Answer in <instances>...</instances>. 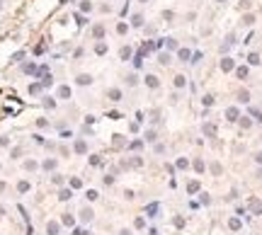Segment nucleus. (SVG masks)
<instances>
[{
    "label": "nucleus",
    "instance_id": "obj_1",
    "mask_svg": "<svg viewBox=\"0 0 262 235\" xmlns=\"http://www.w3.org/2000/svg\"><path fill=\"white\" fill-rule=\"evenodd\" d=\"M73 150H75V153H80V155H83V153H88V143H85V141H83V138H78V141H75V143H73Z\"/></svg>",
    "mask_w": 262,
    "mask_h": 235
},
{
    "label": "nucleus",
    "instance_id": "obj_2",
    "mask_svg": "<svg viewBox=\"0 0 262 235\" xmlns=\"http://www.w3.org/2000/svg\"><path fill=\"white\" fill-rule=\"evenodd\" d=\"M58 230H61V226H58L56 221H49V223H46V233L49 235H58Z\"/></svg>",
    "mask_w": 262,
    "mask_h": 235
},
{
    "label": "nucleus",
    "instance_id": "obj_3",
    "mask_svg": "<svg viewBox=\"0 0 262 235\" xmlns=\"http://www.w3.org/2000/svg\"><path fill=\"white\" fill-rule=\"evenodd\" d=\"M75 83L85 87V85H90V83H92V75H85V73H83V75H78V78H75Z\"/></svg>",
    "mask_w": 262,
    "mask_h": 235
},
{
    "label": "nucleus",
    "instance_id": "obj_4",
    "mask_svg": "<svg viewBox=\"0 0 262 235\" xmlns=\"http://www.w3.org/2000/svg\"><path fill=\"white\" fill-rule=\"evenodd\" d=\"M92 216H95V213H92L90 208H83V211H80V221H83V223H90Z\"/></svg>",
    "mask_w": 262,
    "mask_h": 235
},
{
    "label": "nucleus",
    "instance_id": "obj_5",
    "mask_svg": "<svg viewBox=\"0 0 262 235\" xmlns=\"http://www.w3.org/2000/svg\"><path fill=\"white\" fill-rule=\"evenodd\" d=\"M107 95H109V100H112V102H119V100H122V90H119V87H112Z\"/></svg>",
    "mask_w": 262,
    "mask_h": 235
},
{
    "label": "nucleus",
    "instance_id": "obj_6",
    "mask_svg": "<svg viewBox=\"0 0 262 235\" xmlns=\"http://www.w3.org/2000/svg\"><path fill=\"white\" fill-rule=\"evenodd\" d=\"M226 116H228V121H238V109H235V107H228V109H226Z\"/></svg>",
    "mask_w": 262,
    "mask_h": 235
},
{
    "label": "nucleus",
    "instance_id": "obj_7",
    "mask_svg": "<svg viewBox=\"0 0 262 235\" xmlns=\"http://www.w3.org/2000/svg\"><path fill=\"white\" fill-rule=\"evenodd\" d=\"M146 85H148V87H153V90H155V87H158V85H160V83H158V78H155V75H146Z\"/></svg>",
    "mask_w": 262,
    "mask_h": 235
},
{
    "label": "nucleus",
    "instance_id": "obj_8",
    "mask_svg": "<svg viewBox=\"0 0 262 235\" xmlns=\"http://www.w3.org/2000/svg\"><path fill=\"white\" fill-rule=\"evenodd\" d=\"M58 97H61V100H68V97H70V87H58Z\"/></svg>",
    "mask_w": 262,
    "mask_h": 235
},
{
    "label": "nucleus",
    "instance_id": "obj_9",
    "mask_svg": "<svg viewBox=\"0 0 262 235\" xmlns=\"http://www.w3.org/2000/svg\"><path fill=\"white\" fill-rule=\"evenodd\" d=\"M112 145H114V148H124V136H114Z\"/></svg>",
    "mask_w": 262,
    "mask_h": 235
},
{
    "label": "nucleus",
    "instance_id": "obj_10",
    "mask_svg": "<svg viewBox=\"0 0 262 235\" xmlns=\"http://www.w3.org/2000/svg\"><path fill=\"white\" fill-rule=\"evenodd\" d=\"M131 24H133V27H141V24H143V17H141V15H133V17H131Z\"/></svg>",
    "mask_w": 262,
    "mask_h": 235
},
{
    "label": "nucleus",
    "instance_id": "obj_11",
    "mask_svg": "<svg viewBox=\"0 0 262 235\" xmlns=\"http://www.w3.org/2000/svg\"><path fill=\"white\" fill-rule=\"evenodd\" d=\"M68 184H70V189H80V187H83V182H80L78 177H73V179H70Z\"/></svg>",
    "mask_w": 262,
    "mask_h": 235
},
{
    "label": "nucleus",
    "instance_id": "obj_12",
    "mask_svg": "<svg viewBox=\"0 0 262 235\" xmlns=\"http://www.w3.org/2000/svg\"><path fill=\"white\" fill-rule=\"evenodd\" d=\"M185 80H187L185 75H177V78H175V87H185Z\"/></svg>",
    "mask_w": 262,
    "mask_h": 235
},
{
    "label": "nucleus",
    "instance_id": "obj_13",
    "mask_svg": "<svg viewBox=\"0 0 262 235\" xmlns=\"http://www.w3.org/2000/svg\"><path fill=\"white\" fill-rule=\"evenodd\" d=\"M196 189H199V182H189V184H187V192H189V194H194Z\"/></svg>",
    "mask_w": 262,
    "mask_h": 235
},
{
    "label": "nucleus",
    "instance_id": "obj_14",
    "mask_svg": "<svg viewBox=\"0 0 262 235\" xmlns=\"http://www.w3.org/2000/svg\"><path fill=\"white\" fill-rule=\"evenodd\" d=\"M221 68H223V70H230V68H233V61H230V58H223Z\"/></svg>",
    "mask_w": 262,
    "mask_h": 235
},
{
    "label": "nucleus",
    "instance_id": "obj_15",
    "mask_svg": "<svg viewBox=\"0 0 262 235\" xmlns=\"http://www.w3.org/2000/svg\"><path fill=\"white\" fill-rule=\"evenodd\" d=\"M248 100H250V95H248L245 90H243V92H238V102H248Z\"/></svg>",
    "mask_w": 262,
    "mask_h": 235
},
{
    "label": "nucleus",
    "instance_id": "obj_16",
    "mask_svg": "<svg viewBox=\"0 0 262 235\" xmlns=\"http://www.w3.org/2000/svg\"><path fill=\"white\" fill-rule=\"evenodd\" d=\"M58 199H61V201H68V199H70V192H68V189H63V192L58 194Z\"/></svg>",
    "mask_w": 262,
    "mask_h": 235
},
{
    "label": "nucleus",
    "instance_id": "obj_17",
    "mask_svg": "<svg viewBox=\"0 0 262 235\" xmlns=\"http://www.w3.org/2000/svg\"><path fill=\"white\" fill-rule=\"evenodd\" d=\"M80 7H83V12H90V10H92V2H88V0H83V5H80Z\"/></svg>",
    "mask_w": 262,
    "mask_h": 235
},
{
    "label": "nucleus",
    "instance_id": "obj_18",
    "mask_svg": "<svg viewBox=\"0 0 262 235\" xmlns=\"http://www.w3.org/2000/svg\"><path fill=\"white\" fill-rule=\"evenodd\" d=\"M230 228H233V230H238V228H240V221H238V218H230V223H228Z\"/></svg>",
    "mask_w": 262,
    "mask_h": 235
},
{
    "label": "nucleus",
    "instance_id": "obj_19",
    "mask_svg": "<svg viewBox=\"0 0 262 235\" xmlns=\"http://www.w3.org/2000/svg\"><path fill=\"white\" fill-rule=\"evenodd\" d=\"M204 134L214 136V134H216V129H214V126H211V124H206V126H204Z\"/></svg>",
    "mask_w": 262,
    "mask_h": 235
},
{
    "label": "nucleus",
    "instance_id": "obj_20",
    "mask_svg": "<svg viewBox=\"0 0 262 235\" xmlns=\"http://www.w3.org/2000/svg\"><path fill=\"white\" fill-rule=\"evenodd\" d=\"M92 34H95V36H97V39H102V34H104V29H102V27H95V29H92Z\"/></svg>",
    "mask_w": 262,
    "mask_h": 235
},
{
    "label": "nucleus",
    "instance_id": "obj_21",
    "mask_svg": "<svg viewBox=\"0 0 262 235\" xmlns=\"http://www.w3.org/2000/svg\"><path fill=\"white\" fill-rule=\"evenodd\" d=\"M131 56V49L129 46H124V49H122V58H124V61H126V58H129Z\"/></svg>",
    "mask_w": 262,
    "mask_h": 235
},
{
    "label": "nucleus",
    "instance_id": "obj_22",
    "mask_svg": "<svg viewBox=\"0 0 262 235\" xmlns=\"http://www.w3.org/2000/svg\"><path fill=\"white\" fill-rule=\"evenodd\" d=\"M44 167H46V170H54V167H56V160H51V158H49V160L44 163Z\"/></svg>",
    "mask_w": 262,
    "mask_h": 235
},
{
    "label": "nucleus",
    "instance_id": "obj_23",
    "mask_svg": "<svg viewBox=\"0 0 262 235\" xmlns=\"http://www.w3.org/2000/svg\"><path fill=\"white\" fill-rule=\"evenodd\" d=\"M63 223H66V226H73L75 221H73V216H70V213H66V216H63Z\"/></svg>",
    "mask_w": 262,
    "mask_h": 235
},
{
    "label": "nucleus",
    "instance_id": "obj_24",
    "mask_svg": "<svg viewBox=\"0 0 262 235\" xmlns=\"http://www.w3.org/2000/svg\"><path fill=\"white\" fill-rule=\"evenodd\" d=\"M95 51H97V53H104V51H107V44H102V41H99L97 46H95Z\"/></svg>",
    "mask_w": 262,
    "mask_h": 235
},
{
    "label": "nucleus",
    "instance_id": "obj_25",
    "mask_svg": "<svg viewBox=\"0 0 262 235\" xmlns=\"http://www.w3.org/2000/svg\"><path fill=\"white\" fill-rule=\"evenodd\" d=\"M141 145H143V143H141V141H133V143H129V148H131V150H138V148H141Z\"/></svg>",
    "mask_w": 262,
    "mask_h": 235
},
{
    "label": "nucleus",
    "instance_id": "obj_26",
    "mask_svg": "<svg viewBox=\"0 0 262 235\" xmlns=\"http://www.w3.org/2000/svg\"><path fill=\"white\" fill-rule=\"evenodd\" d=\"M24 167H27V170H36V163H34V160H27V163H24Z\"/></svg>",
    "mask_w": 262,
    "mask_h": 235
},
{
    "label": "nucleus",
    "instance_id": "obj_27",
    "mask_svg": "<svg viewBox=\"0 0 262 235\" xmlns=\"http://www.w3.org/2000/svg\"><path fill=\"white\" fill-rule=\"evenodd\" d=\"M180 58H182V61H187V58H189V51H187V49H182V51H180Z\"/></svg>",
    "mask_w": 262,
    "mask_h": 235
},
{
    "label": "nucleus",
    "instance_id": "obj_28",
    "mask_svg": "<svg viewBox=\"0 0 262 235\" xmlns=\"http://www.w3.org/2000/svg\"><path fill=\"white\" fill-rule=\"evenodd\" d=\"M88 199H90V201H95V199H97V192H95V189H90V192H88Z\"/></svg>",
    "mask_w": 262,
    "mask_h": 235
},
{
    "label": "nucleus",
    "instance_id": "obj_29",
    "mask_svg": "<svg viewBox=\"0 0 262 235\" xmlns=\"http://www.w3.org/2000/svg\"><path fill=\"white\" fill-rule=\"evenodd\" d=\"M187 165H189V163H187L185 158H182V160H177V167H180V170H185V167H187Z\"/></svg>",
    "mask_w": 262,
    "mask_h": 235
},
{
    "label": "nucleus",
    "instance_id": "obj_30",
    "mask_svg": "<svg viewBox=\"0 0 262 235\" xmlns=\"http://www.w3.org/2000/svg\"><path fill=\"white\" fill-rule=\"evenodd\" d=\"M126 83H129V85H136V83H138V78H136V75H129V78H126Z\"/></svg>",
    "mask_w": 262,
    "mask_h": 235
},
{
    "label": "nucleus",
    "instance_id": "obj_31",
    "mask_svg": "<svg viewBox=\"0 0 262 235\" xmlns=\"http://www.w3.org/2000/svg\"><path fill=\"white\" fill-rule=\"evenodd\" d=\"M39 90H41V85H29V92H32V95H36Z\"/></svg>",
    "mask_w": 262,
    "mask_h": 235
},
{
    "label": "nucleus",
    "instance_id": "obj_32",
    "mask_svg": "<svg viewBox=\"0 0 262 235\" xmlns=\"http://www.w3.org/2000/svg\"><path fill=\"white\" fill-rule=\"evenodd\" d=\"M204 104H206V107H211V104H214V97H211V95H206V97H204Z\"/></svg>",
    "mask_w": 262,
    "mask_h": 235
},
{
    "label": "nucleus",
    "instance_id": "obj_33",
    "mask_svg": "<svg viewBox=\"0 0 262 235\" xmlns=\"http://www.w3.org/2000/svg\"><path fill=\"white\" fill-rule=\"evenodd\" d=\"M248 61H250V63H253V66H257V63H260V58H257V56H255V53H253V56H250V58H248Z\"/></svg>",
    "mask_w": 262,
    "mask_h": 235
},
{
    "label": "nucleus",
    "instance_id": "obj_34",
    "mask_svg": "<svg viewBox=\"0 0 262 235\" xmlns=\"http://www.w3.org/2000/svg\"><path fill=\"white\" fill-rule=\"evenodd\" d=\"M90 165H99V155H92V158H90Z\"/></svg>",
    "mask_w": 262,
    "mask_h": 235
},
{
    "label": "nucleus",
    "instance_id": "obj_35",
    "mask_svg": "<svg viewBox=\"0 0 262 235\" xmlns=\"http://www.w3.org/2000/svg\"><path fill=\"white\" fill-rule=\"evenodd\" d=\"M255 160H257V163L262 165V153H257V155H255Z\"/></svg>",
    "mask_w": 262,
    "mask_h": 235
},
{
    "label": "nucleus",
    "instance_id": "obj_36",
    "mask_svg": "<svg viewBox=\"0 0 262 235\" xmlns=\"http://www.w3.org/2000/svg\"><path fill=\"white\" fill-rule=\"evenodd\" d=\"M119 235H131V233H129V230H122V233H119Z\"/></svg>",
    "mask_w": 262,
    "mask_h": 235
},
{
    "label": "nucleus",
    "instance_id": "obj_37",
    "mask_svg": "<svg viewBox=\"0 0 262 235\" xmlns=\"http://www.w3.org/2000/svg\"><path fill=\"white\" fill-rule=\"evenodd\" d=\"M141 2H146V0H141Z\"/></svg>",
    "mask_w": 262,
    "mask_h": 235
}]
</instances>
